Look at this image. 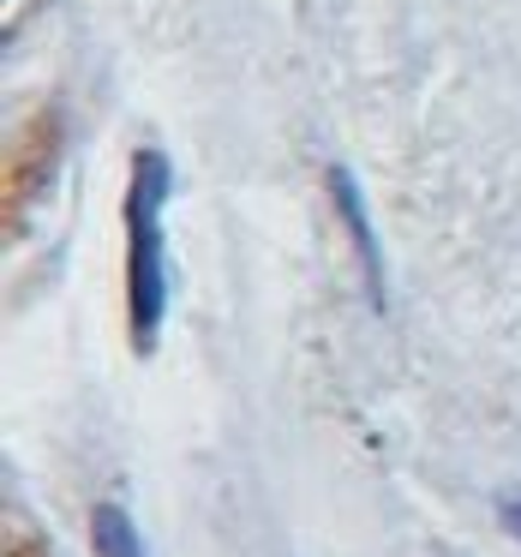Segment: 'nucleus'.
Wrapping results in <instances>:
<instances>
[{"label": "nucleus", "mask_w": 521, "mask_h": 557, "mask_svg": "<svg viewBox=\"0 0 521 557\" xmlns=\"http://www.w3.org/2000/svg\"><path fill=\"white\" fill-rule=\"evenodd\" d=\"M330 198H336L342 222H348V240H353V258H360V276H365V294L372 306L384 312V246H377V228L365 216V193L348 169H330Z\"/></svg>", "instance_id": "2"}, {"label": "nucleus", "mask_w": 521, "mask_h": 557, "mask_svg": "<svg viewBox=\"0 0 521 557\" xmlns=\"http://www.w3.org/2000/svg\"><path fill=\"white\" fill-rule=\"evenodd\" d=\"M497 521H504V528L521 540V485H516V492H504V497H497Z\"/></svg>", "instance_id": "4"}, {"label": "nucleus", "mask_w": 521, "mask_h": 557, "mask_svg": "<svg viewBox=\"0 0 521 557\" xmlns=\"http://www.w3.org/2000/svg\"><path fill=\"white\" fill-rule=\"evenodd\" d=\"M169 157L138 150L133 157V186H126V324L133 348L157 354L162 318H169Z\"/></svg>", "instance_id": "1"}, {"label": "nucleus", "mask_w": 521, "mask_h": 557, "mask_svg": "<svg viewBox=\"0 0 521 557\" xmlns=\"http://www.w3.org/2000/svg\"><path fill=\"white\" fill-rule=\"evenodd\" d=\"M90 540H97V557H150L138 521L126 516L121 504H97V516H90Z\"/></svg>", "instance_id": "3"}]
</instances>
